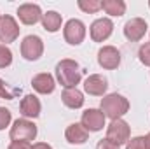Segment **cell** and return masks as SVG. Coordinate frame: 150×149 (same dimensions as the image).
I'll use <instances>...</instances> for the list:
<instances>
[{
  "mask_svg": "<svg viewBox=\"0 0 150 149\" xmlns=\"http://www.w3.org/2000/svg\"><path fill=\"white\" fill-rule=\"evenodd\" d=\"M80 77H82V74H80L79 63L74 60L67 58L56 65V79L65 88H77V84L80 82Z\"/></svg>",
  "mask_w": 150,
  "mask_h": 149,
  "instance_id": "cell-1",
  "label": "cell"
},
{
  "mask_svg": "<svg viewBox=\"0 0 150 149\" xmlns=\"http://www.w3.org/2000/svg\"><path fill=\"white\" fill-rule=\"evenodd\" d=\"M127 111H129V102L119 93H110L101 98V112L105 114V117H110L112 121L120 119Z\"/></svg>",
  "mask_w": 150,
  "mask_h": 149,
  "instance_id": "cell-2",
  "label": "cell"
},
{
  "mask_svg": "<svg viewBox=\"0 0 150 149\" xmlns=\"http://www.w3.org/2000/svg\"><path fill=\"white\" fill-rule=\"evenodd\" d=\"M35 137H37V126L32 121H28L26 117L14 121V125L11 128V139L12 140L30 142V140H35Z\"/></svg>",
  "mask_w": 150,
  "mask_h": 149,
  "instance_id": "cell-3",
  "label": "cell"
},
{
  "mask_svg": "<svg viewBox=\"0 0 150 149\" xmlns=\"http://www.w3.org/2000/svg\"><path fill=\"white\" fill-rule=\"evenodd\" d=\"M129 135H131V130H129V125L124 119H113L107 126V139L110 142H113L115 146L126 144L129 140Z\"/></svg>",
  "mask_w": 150,
  "mask_h": 149,
  "instance_id": "cell-4",
  "label": "cell"
},
{
  "mask_svg": "<svg viewBox=\"0 0 150 149\" xmlns=\"http://www.w3.org/2000/svg\"><path fill=\"white\" fill-rule=\"evenodd\" d=\"M44 53V42L38 35H26L21 42V54L28 62H35Z\"/></svg>",
  "mask_w": 150,
  "mask_h": 149,
  "instance_id": "cell-5",
  "label": "cell"
},
{
  "mask_svg": "<svg viewBox=\"0 0 150 149\" xmlns=\"http://www.w3.org/2000/svg\"><path fill=\"white\" fill-rule=\"evenodd\" d=\"M80 125L87 132H100L105 126V114L101 112V109H87L82 112Z\"/></svg>",
  "mask_w": 150,
  "mask_h": 149,
  "instance_id": "cell-6",
  "label": "cell"
},
{
  "mask_svg": "<svg viewBox=\"0 0 150 149\" xmlns=\"http://www.w3.org/2000/svg\"><path fill=\"white\" fill-rule=\"evenodd\" d=\"M63 35L68 44L79 46V44H82V40L86 37V27L80 19H70L63 28Z\"/></svg>",
  "mask_w": 150,
  "mask_h": 149,
  "instance_id": "cell-7",
  "label": "cell"
},
{
  "mask_svg": "<svg viewBox=\"0 0 150 149\" xmlns=\"http://www.w3.org/2000/svg\"><path fill=\"white\" fill-rule=\"evenodd\" d=\"M98 63H100V67H103L107 70L117 69L119 63H120V53H119V49L113 47V46H103L98 51Z\"/></svg>",
  "mask_w": 150,
  "mask_h": 149,
  "instance_id": "cell-8",
  "label": "cell"
},
{
  "mask_svg": "<svg viewBox=\"0 0 150 149\" xmlns=\"http://www.w3.org/2000/svg\"><path fill=\"white\" fill-rule=\"evenodd\" d=\"M19 37V27L12 16H0V40L9 44Z\"/></svg>",
  "mask_w": 150,
  "mask_h": 149,
  "instance_id": "cell-9",
  "label": "cell"
},
{
  "mask_svg": "<svg viewBox=\"0 0 150 149\" xmlns=\"http://www.w3.org/2000/svg\"><path fill=\"white\" fill-rule=\"evenodd\" d=\"M145 34H147V21L142 18H133L124 25V35L131 42L142 40Z\"/></svg>",
  "mask_w": 150,
  "mask_h": 149,
  "instance_id": "cell-10",
  "label": "cell"
},
{
  "mask_svg": "<svg viewBox=\"0 0 150 149\" xmlns=\"http://www.w3.org/2000/svg\"><path fill=\"white\" fill-rule=\"evenodd\" d=\"M113 32V23L108 18H100L96 21H93L91 25V39L94 42H103L112 35Z\"/></svg>",
  "mask_w": 150,
  "mask_h": 149,
  "instance_id": "cell-11",
  "label": "cell"
},
{
  "mask_svg": "<svg viewBox=\"0 0 150 149\" xmlns=\"http://www.w3.org/2000/svg\"><path fill=\"white\" fill-rule=\"evenodd\" d=\"M18 16H19V21L23 25H35L42 19L40 5H37V4H23L18 9Z\"/></svg>",
  "mask_w": 150,
  "mask_h": 149,
  "instance_id": "cell-12",
  "label": "cell"
},
{
  "mask_svg": "<svg viewBox=\"0 0 150 149\" xmlns=\"http://www.w3.org/2000/svg\"><path fill=\"white\" fill-rule=\"evenodd\" d=\"M107 88H108L107 79L101 77L100 74L89 75V77L86 79V82H84L86 93H89V95H93V97H103L105 91H107Z\"/></svg>",
  "mask_w": 150,
  "mask_h": 149,
  "instance_id": "cell-13",
  "label": "cell"
},
{
  "mask_svg": "<svg viewBox=\"0 0 150 149\" xmlns=\"http://www.w3.org/2000/svg\"><path fill=\"white\" fill-rule=\"evenodd\" d=\"M32 86H33V90L38 91L40 95H49V93L54 91L56 82H54V77L52 75L44 72V74H37L32 79Z\"/></svg>",
  "mask_w": 150,
  "mask_h": 149,
  "instance_id": "cell-14",
  "label": "cell"
},
{
  "mask_svg": "<svg viewBox=\"0 0 150 149\" xmlns=\"http://www.w3.org/2000/svg\"><path fill=\"white\" fill-rule=\"evenodd\" d=\"M65 137H67V140H68L70 144L80 146V144H84V142L87 140L89 133H87V130H86V128H84L80 123H72V125L67 128V132H65Z\"/></svg>",
  "mask_w": 150,
  "mask_h": 149,
  "instance_id": "cell-15",
  "label": "cell"
},
{
  "mask_svg": "<svg viewBox=\"0 0 150 149\" xmlns=\"http://www.w3.org/2000/svg\"><path fill=\"white\" fill-rule=\"evenodd\" d=\"M61 100L68 109H80L84 105V95L77 88H65L61 93Z\"/></svg>",
  "mask_w": 150,
  "mask_h": 149,
  "instance_id": "cell-16",
  "label": "cell"
},
{
  "mask_svg": "<svg viewBox=\"0 0 150 149\" xmlns=\"http://www.w3.org/2000/svg\"><path fill=\"white\" fill-rule=\"evenodd\" d=\"M19 109H21V114L25 117H38V114H40V100L35 95H26L21 100Z\"/></svg>",
  "mask_w": 150,
  "mask_h": 149,
  "instance_id": "cell-17",
  "label": "cell"
},
{
  "mask_svg": "<svg viewBox=\"0 0 150 149\" xmlns=\"http://www.w3.org/2000/svg\"><path fill=\"white\" fill-rule=\"evenodd\" d=\"M42 27L45 32H58L61 28V14H58L56 11H47L45 14H42Z\"/></svg>",
  "mask_w": 150,
  "mask_h": 149,
  "instance_id": "cell-18",
  "label": "cell"
},
{
  "mask_svg": "<svg viewBox=\"0 0 150 149\" xmlns=\"http://www.w3.org/2000/svg\"><path fill=\"white\" fill-rule=\"evenodd\" d=\"M101 9L110 14V16H122L126 12V2L124 0H103L101 2Z\"/></svg>",
  "mask_w": 150,
  "mask_h": 149,
  "instance_id": "cell-19",
  "label": "cell"
},
{
  "mask_svg": "<svg viewBox=\"0 0 150 149\" xmlns=\"http://www.w3.org/2000/svg\"><path fill=\"white\" fill-rule=\"evenodd\" d=\"M79 7L87 14H94L101 9V2L100 0H79Z\"/></svg>",
  "mask_w": 150,
  "mask_h": 149,
  "instance_id": "cell-20",
  "label": "cell"
},
{
  "mask_svg": "<svg viewBox=\"0 0 150 149\" xmlns=\"http://www.w3.org/2000/svg\"><path fill=\"white\" fill-rule=\"evenodd\" d=\"M12 63V51L7 46L0 44V69H5Z\"/></svg>",
  "mask_w": 150,
  "mask_h": 149,
  "instance_id": "cell-21",
  "label": "cell"
},
{
  "mask_svg": "<svg viewBox=\"0 0 150 149\" xmlns=\"http://www.w3.org/2000/svg\"><path fill=\"white\" fill-rule=\"evenodd\" d=\"M138 56H140V62H142L143 65L150 67V42H145V44L140 47Z\"/></svg>",
  "mask_w": 150,
  "mask_h": 149,
  "instance_id": "cell-22",
  "label": "cell"
},
{
  "mask_svg": "<svg viewBox=\"0 0 150 149\" xmlns=\"http://www.w3.org/2000/svg\"><path fill=\"white\" fill-rule=\"evenodd\" d=\"M126 149H147L145 137H134V139L127 140L126 142Z\"/></svg>",
  "mask_w": 150,
  "mask_h": 149,
  "instance_id": "cell-23",
  "label": "cell"
},
{
  "mask_svg": "<svg viewBox=\"0 0 150 149\" xmlns=\"http://www.w3.org/2000/svg\"><path fill=\"white\" fill-rule=\"evenodd\" d=\"M12 116H11V111L5 109V107H0V130H4L5 126H9Z\"/></svg>",
  "mask_w": 150,
  "mask_h": 149,
  "instance_id": "cell-24",
  "label": "cell"
},
{
  "mask_svg": "<svg viewBox=\"0 0 150 149\" xmlns=\"http://www.w3.org/2000/svg\"><path fill=\"white\" fill-rule=\"evenodd\" d=\"M14 95H16V91H11V90L7 88L5 81H2V79H0V98L12 100V98H14Z\"/></svg>",
  "mask_w": 150,
  "mask_h": 149,
  "instance_id": "cell-25",
  "label": "cell"
},
{
  "mask_svg": "<svg viewBox=\"0 0 150 149\" xmlns=\"http://www.w3.org/2000/svg\"><path fill=\"white\" fill-rule=\"evenodd\" d=\"M9 149H32L30 142H23V140H12L9 144Z\"/></svg>",
  "mask_w": 150,
  "mask_h": 149,
  "instance_id": "cell-26",
  "label": "cell"
},
{
  "mask_svg": "<svg viewBox=\"0 0 150 149\" xmlns=\"http://www.w3.org/2000/svg\"><path fill=\"white\" fill-rule=\"evenodd\" d=\"M96 149H119V146H115V144H113V142H110L108 139H101V140L98 142Z\"/></svg>",
  "mask_w": 150,
  "mask_h": 149,
  "instance_id": "cell-27",
  "label": "cell"
},
{
  "mask_svg": "<svg viewBox=\"0 0 150 149\" xmlns=\"http://www.w3.org/2000/svg\"><path fill=\"white\" fill-rule=\"evenodd\" d=\"M32 149H52V148H51L49 144H45V142H38V144H35Z\"/></svg>",
  "mask_w": 150,
  "mask_h": 149,
  "instance_id": "cell-28",
  "label": "cell"
},
{
  "mask_svg": "<svg viewBox=\"0 0 150 149\" xmlns=\"http://www.w3.org/2000/svg\"><path fill=\"white\" fill-rule=\"evenodd\" d=\"M145 144H147V149H150V133L145 137Z\"/></svg>",
  "mask_w": 150,
  "mask_h": 149,
  "instance_id": "cell-29",
  "label": "cell"
},
{
  "mask_svg": "<svg viewBox=\"0 0 150 149\" xmlns=\"http://www.w3.org/2000/svg\"><path fill=\"white\" fill-rule=\"evenodd\" d=\"M149 7H150V2H149Z\"/></svg>",
  "mask_w": 150,
  "mask_h": 149,
  "instance_id": "cell-30",
  "label": "cell"
}]
</instances>
